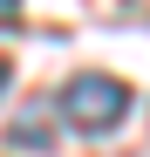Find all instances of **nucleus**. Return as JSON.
<instances>
[{"label": "nucleus", "mask_w": 150, "mask_h": 157, "mask_svg": "<svg viewBox=\"0 0 150 157\" xmlns=\"http://www.w3.org/2000/svg\"><path fill=\"white\" fill-rule=\"evenodd\" d=\"M55 109H62V123L75 137H116V130L130 123V82H116L103 68H82V75L62 82Z\"/></svg>", "instance_id": "nucleus-1"}, {"label": "nucleus", "mask_w": 150, "mask_h": 157, "mask_svg": "<svg viewBox=\"0 0 150 157\" xmlns=\"http://www.w3.org/2000/svg\"><path fill=\"white\" fill-rule=\"evenodd\" d=\"M7 144H14V150H34V157H41V150L55 144V137H48V123H14V130H7Z\"/></svg>", "instance_id": "nucleus-2"}, {"label": "nucleus", "mask_w": 150, "mask_h": 157, "mask_svg": "<svg viewBox=\"0 0 150 157\" xmlns=\"http://www.w3.org/2000/svg\"><path fill=\"white\" fill-rule=\"evenodd\" d=\"M14 14H21V0H0V21H14Z\"/></svg>", "instance_id": "nucleus-4"}, {"label": "nucleus", "mask_w": 150, "mask_h": 157, "mask_svg": "<svg viewBox=\"0 0 150 157\" xmlns=\"http://www.w3.org/2000/svg\"><path fill=\"white\" fill-rule=\"evenodd\" d=\"M7 82H14V62H7V55H0V96H7Z\"/></svg>", "instance_id": "nucleus-3"}]
</instances>
